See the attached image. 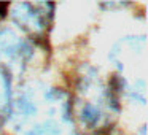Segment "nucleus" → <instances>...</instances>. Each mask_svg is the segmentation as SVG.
Listing matches in <instances>:
<instances>
[{
  "instance_id": "3",
  "label": "nucleus",
  "mask_w": 148,
  "mask_h": 135,
  "mask_svg": "<svg viewBox=\"0 0 148 135\" xmlns=\"http://www.w3.org/2000/svg\"><path fill=\"white\" fill-rule=\"evenodd\" d=\"M118 75V89L140 105L147 102V40L140 37H124L110 52Z\"/></svg>"
},
{
  "instance_id": "5",
  "label": "nucleus",
  "mask_w": 148,
  "mask_h": 135,
  "mask_svg": "<svg viewBox=\"0 0 148 135\" xmlns=\"http://www.w3.org/2000/svg\"><path fill=\"white\" fill-rule=\"evenodd\" d=\"M34 54V46L27 38L11 29H3L0 32V67L5 70L26 67Z\"/></svg>"
},
{
  "instance_id": "8",
  "label": "nucleus",
  "mask_w": 148,
  "mask_h": 135,
  "mask_svg": "<svg viewBox=\"0 0 148 135\" xmlns=\"http://www.w3.org/2000/svg\"><path fill=\"white\" fill-rule=\"evenodd\" d=\"M135 135H147V134H145V127H140V130H138Z\"/></svg>"
},
{
  "instance_id": "7",
  "label": "nucleus",
  "mask_w": 148,
  "mask_h": 135,
  "mask_svg": "<svg viewBox=\"0 0 148 135\" xmlns=\"http://www.w3.org/2000/svg\"><path fill=\"white\" fill-rule=\"evenodd\" d=\"M5 10H7V5L0 3V18H2V16H5Z\"/></svg>"
},
{
  "instance_id": "2",
  "label": "nucleus",
  "mask_w": 148,
  "mask_h": 135,
  "mask_svg": "<svg viewBox=\"0 0 148 135\" xmlns=\"http://www.w3.org/2000/svg\"><path fill=\"white\" fill-rule=\"evenodd\" d=\"M118 91L115 80H105L91 65L78 73L70 106L86 132L99 135L112 125L118 113Z\"/></svg>"
},
{
  "instance_id": "4",
  "label": "nucleus",
  "mask_w": 148,
  "mask_h": 135,
  "mask_svg": "<svg viewBox=\"0 0 148 135\" xmlns=\"http://www.w3.org/2000/svg\"><path fill=\"white\" fill-rule=\"evenodd\" d=\"M54 3H45V2H21L11 7V18L16 26L30 37L43 38L49 29L53 19Z\"/></svg>"
},
{
  "instance_id": "6",
  "label": "nucleus",
  "mask_w": 148,
  "mask_h": 135,
  "mask_svg": "<svg viewBox=\"0 0 148 135\" xmlns=\"http://www.w3.org/2000/svg\"><path fill=\"white\" fill-rule=\"evenodd\" d=\"M11 103H13V92H11L10 72L0 67V125L10 116Z\"/></svg>"
},
{
  "instance_id": "1",
  "label": "nucleus",
  "mask_w": 148,
  "mask_h": 135,
  "mask_svg": "<svg viewBox=\"0 0 148 135\" xmlns=\"http://www.w3.org/2000/svg\"><path fill=\"white\" fill-rule=\"evenodd\" d=\"M8 118L24 135H80L72 119L70 97L48 84L24 87L11 103Z\"/></svg>"
}]
</instances>
